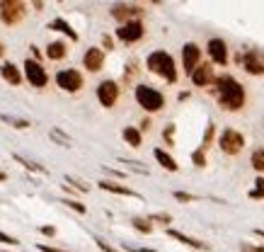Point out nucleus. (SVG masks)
Here are the masks:
<instances>
[{"mask_svg":"<svg viewBox=\"0 0 264 252\" xmlns=\"http://www.w3.org/2000/svg\"><path fill=\"white\" fill-rule=\"evenodd\" d=\"M218 148H220L226 156H238V153H242V148H245V136H242L240 131H235V128H223V131L218 134Z\"/></svg>","mask_w":264,"mask_h":252,"instance_id":"nucleus-5","label":"nucleus"},{"mask_svg":"<svg viewBox=\"0 0 264 252\" xmlns=\"http://www.w3.org/2000/svg\"><path fill=\"white\" fill-rule=\"evenodd\" d=\"M254 236H260V238H264V230H262V228H254Z\"/></svg>","mask_w":264,"mask_h":252,"instance_id":"nucleus-45","label":"nucleus"},{"mask_svg":"<svg viewBox=\"0 0 264 252\" xmlns=\"http://www.w3.org/2000/svg\"><path fill=\"white\" fill-rule=\"evenodd\" d=\"M24 78L30 80V85H34V88H46L48 85L46 68L39 61H34V58H27V61H24Z\"/></svg>","mask_w":264,"mask_h":252,"instance_id":"nucleus-8","label":"nucleus"},{"mask_svg":"<svg viewBox=\"0 0 264 252\" xmlns=\"http://www.w3.org/2000/svg\"><path fill=\"white\" fill-rule=\"evenodd\" d=\"M240 63L250 76H264V54L257 48H248L245 54H240Z\"/></svg>","mask_w":264,"mask_h":252,"instance_id":"nucleus-10","label":"nucleus"},{"mask_svg":"<svg viewBox=\"0 0 264 252\" xmlns=\"http://www.w3.org/2000/svg\"><path fill=\"white\" fill-rule=\"evenodd\" d=\"M61 252H63V250H61Z\"/></svg>","mask_w":264,"mask_h":252,"instance_id":"nucleus-49","label":"nucleus"},{"mask_svg":"<svg viewBox=\"0 0 264 252\" xmlns=\"http://www.w3.org/2000/svg\"><path fill=\"white\" fill-rule=\"evenodd\" d=\"M131 223H134V228H136V230L146 233V236H150V233H153V223H150L148 218H140V216H136V218H131Z\"/></svg>","mask_w":264,"mask_h":252,"instance_id":"nucleus-25","label":"nucleus"},{"mask_svg":"<svg viewBox=\"0 0 264 252\" xmlns=\"http://www.w3.org/2000/svg\"><path fill=\"white\" fill-rule=\"evenodd\" d=\"M214 90H216V100L220 104V110L226 112H240L248 102V92L245 88L233 78V76H220L214 80Z\"/></svg>","mask_w":264,"mask_h":252,"instance_id":"nucleus-1","label":"nucleus"},{"mask_svg":"<svg viewBox=\"0 0 264 252\" xmlns=\"http://www.w3.org/2000/svg\"><path fill=\"white\" fill-rule=\"evenodd\" d=\"M109 174H114V177H124V172H119V170H112V168H104Z\"/></svg>","mask_w":264,"mask_h":252,"instance_id":"nucleus-44","label":"nucleus"},{"mask_svg":"<svg viewBox=\"0 0 264 252\" xmlns=\"http://www.w3.org/2000/svg\"><path fill=\"white\" fill-rule=\"evenodd\" d=\"M102 44H104V48H114V42H112V36H107V34H104V36H102Z\"/></svg>","mask_w":264,"mask_h":252,"instance_id":"nucleus-41","label":"nucleus"},{"mask_svg":"<svg viewBox=\"0 0 264 252\" xmlns=\"http://www.w3.org/2000/svg\"><path fill=\"white\" fill-rule=\"evenodd\" d=\"M240 252H264V245H252V242H242Z\"/></svg>","mask_w":264,"mask_h":252,"instance_id":"nucleus-36","label":"nucleus"},{"mask_svg":"<svg viewBox=\"0 0 264 252\" xmlns=\"http://www.w3.org/2000/svg\"><path fill=\"white\" fill-rule=\"evenodd\" d=\"M250 165H252L257 172H264V148L252 150V156H250Z\"/></svg>","mask_w":264,"mask_h":252,"instance_id":"nucleus-23","label":"nucleus"},{"mask_svg":"<svg viewBox=\"0 0 264 252\" xmlns=\"http://www.w3.org/2000/svg\"><path fill=\"white\" fill-rule=\"evenodd\" d=\"M122 162H124V165H128V168H131L134 172L148 174V168H143V162H136V160H124V158H122Z\"/></svg>","mask_w":264,"mask_h":252,"instance_id":"nucleus-33","label":"nucleus"},{"mask_svg":"<svg viewBox=\"0 0 264 252\" xmlns=\"http://www.w3.org/2000/svg\"><path fill=\"white\" fill-rule=\"evenodd\" d=\"M46 56L51 61H63L68 56V44L66 42H51L46 46Z\"/></svg>","mask_w":264,"mask_h":252,"instance_id":"nucleus-21","label":"nucleus"},{"mask_svg":"<svg viewBox=\"0 0 264 252\" xmlns=\"http://www.w3.org/2000/svg\"><path fill=\"white\" fill-rule=\"evenodd\" d=\"M148 70L150 73H156L158 78H162L165 82H177V66H174V58H172L168 51H153L150 56H148Z\"/></svg>","mask_w":264,"mask_h":252,"instance_id":"nucleus-2","label":"nucleus"},{"mask_svg":"<svg viewBox=\"0 0 264 252\" xmlns=\"http://www.w3.org/2000/svg\"><path fill=\"white\" fill-rule=\"evenodd\" d=\"M0 242H2V245H17V238H12V236H5V233H0Z\"/></svg>","mask_w":264,"mask_h":252,"instance_id":"nucleus-39","label":"nucleus"},{"mask_svg":"<svg viewBox=\"0 0 264 252\" xmlns=\"http://www.w3.org/2000/svg\"><path fill=\"white\" fill-rule=\"evenodd\" d=\"M0 76L5 82H10V85H22V73H20V68H17L15 63L5 61L0 66Z\"/></svg>","mask_w":264,"mask_h":252,"instance_id":"nucleus-17","label":"nucleus"},{"mask_svg":"<svg viewBox=\"0 0 264 252\" xmlns=\"http://www.w3.org/2000/svg\"><path fill=\"white\" fill-rule=\"evenodd\" d=\"M250 199H264V177L262 174L254 180V189L250 192Z\"/></svg>","mask_w":264,"mask_h":252,"instance_id":"nucleus-27","label":"nucleus"},{"mask_svg":"<svg viewBox=\"0 0 264 252\" xmlns=\"http://www.w3.org/2000/svg\"><path fill=\"white\" fill-rule=\"evenodd\" d=\"M56 85L66 90V92H78L82 90V85H85V78H82V73L76 70V68H63L56 73Z\"/></svg>","mask_w":264,"mask_h":252,"instance_id":"nucleus-6","label":"nucleus"},{"mask_svg":"<svg viewBox=\"0 0 264 252\" xmlns=\"http://www.w3.org/2000/svg\"><path fill=\"white\" fill-rule=\"evenodd\" d=\"M39 250L42 252H61V250H56V248H48V245H39Z\"/></svg>","mask_w":264,"mask_h":252,"instance_id":"nucleus-43","label":"nucleus"},{"mask_svg":"<svg viewBox=\"0 0 264 252\" xmlns=\"http://www.w3.org/2000/svg\"><path fill=\"white\" fill-rule=\"evenodd\" d=\"M146 36V24L140 20H134V22H126V24H119L116 30V39L124 42V44H136Z\"/></svg>","mask_w":264,"mask_h":252,"instance_id":"nucleus-7","label":"nucleus"},{"mask_svg":"<svg viewBox=\"0 0 264 252\" xmlns=\"http://www.w3.org/2000/svg\"><path fill=\"white\" fill-rule=\"evenodd\" d=\"M100 189H104V192H112V194H122V196H134V199H140L138 192H134V189L124 187V184H119V182H109V180H102V182H100Z\"/></svg>","mask_w":264,"mask_h":252,"instance_id":"nucleus-18","label":"nucleus"},{"mask_svg":"<svg viewBox=\"0 0 264 252\" xmlns=\"http://www.w3.org/2000/svg\"><path fill=\"white\" fill-rule=\"evenodd\" d=\"M172 136H174V124H168V128L162 131V138H165L168 146H172Z\"/></svg>","mask_w":264,"mask_h":252,"instance_id":"nucleus-37","label":"nucleus"},{"mask_svg":"<svg viewBox=\"0 0 264 252\" xmlns=\"http://www.w3.org/2000/svg\"><path fill=\"white\" fill-rule=\"evenodd\" d=\"M214 136H216V124L211 122V124L206 126V134H204V141H202V146H199V148H204V150H206V148L211 146V141H214Z\"/></svg>","mask_w":264,"mask_h":252,"instance_id":"nucleus-28","label":"nucleus"},{"mask_svg":"<svg viewBox=\"0 0 264 252\" xmlns=\"http://www.w3.org/2000/svg\"><path fill=\"white\" fill-rule=\"evenodd\" d=\"M177 202H182V204H192V202H199V196L196 194H189V192H174L172 194Z\"/></svg>","mask_w":264,"mask_h":252,"instance_id":"nucleus-31","label":"nucleus"},{"mask_svg":"<svg viewBox=\"0 0 264 252\" xmlns=\"http://www.w3.org/2000/svg\"><path fill=\"white\" fill-rule=\"evenodd\" d=\"M199 61H202V48H199V44L186 42L184 46H182V66H184L186 76H192V70L199 66Z\"/></svg>","mask_w":264,"mask_h":252,"instance_id":"nucleus-13","label":"nucleus"},{"mask_svg":"<svg viewBox=\"0 0 264 252\" xmlns=\"http://www.w3.org/2000/svg\"><path fill=\"white\" fill-rule=\"evenodd\" d=\"M63 204L68 206V208H73V211H78V214H85L88 208H85V204H80V202H73V199H66Z\"/></svg>","mask_w":264,"mask_h":252,"instance_id":"nucleus-35","label":"nucleus"},{"mask_svg":"<svg viewBox=\"0 0 264 252\" xmlns=\"http://www.w3.org/2000/svg\"><path fill=\"white\" fill-rule=\"evenodd\" d=\"M48 30H54V32H63V34H66V36H68L70 42H78V32L73 30V27H70V24H68L66 20H61V17L51 20V22H48Z\"/></svg>","mask_w":264,"mask_h":252,"instance_id":"nucleus-20","label":"nucleus"},{"mask_svg":"<svg viewBox=\"0 0 264 252\" xmlns=\"http://www.w3.org/2000/svg\"><path fill=\"white\" fill-rule=\"evenodd\" d=\"M189 78L194 82V88H208V85H214V80H216L214 66H211V63H199V66L192 70Z\"/></svg>","mask_w":264,"mask_h":252,"instance_id":"nucleus-14","label":"nucleus"},{"mask_svg":"<svg viewBox=\"0 0 264 252\" xmlns=\"http://www.w3.org/2000/svg\"><path fill=\"white\" fill-rule=\"evenodd\" d=\"M153 156H156V160L160 162V165H162V168H165V170H168V172H177V170H180L177 160H174V158H172L168 150H162V148H156V150H153Z\"/></svg>","mask_w":264,"mask_h":252,"instance_id":"nucleus-19","label":"nucleus"},{"mask_svg":"<svg viewBox=\"0 0 264 252\" xmlns=\"http://www.w3.org/2000/svg\"><path fill=\"white\" fill-rule=\"evenodd\" d=\"M148 220H150V223H162V226H170L172 216H170V214H153Z\"/></svg>","mask_w":264,"mask_h":252,"instance_id":"nucleus-34","label":"nucleus"},{"mask_svg":"<svg viewBox=\"0 0 264 252\" xmlns=\"http://www.w3.org/2000/svg\"><path fill=\"white\" fill-rule=\"evenodd\" d=\"M206 51H208V56H211V63H216V66H228V44H226V39H220V36L208 39Z\"/></svg>","mask_w":264,"mask_h":252,"instance_id":"nucleus-12","label":"nucleus"},{"mask_svg":"<svg viewBox=\"0 0 264 252\" xmlns=\"http://www.w3.org/2000/svg\"><path fill=\"white\" fill-rule=\"evenodd\" d=\"M24 15H27V5L22 0H2L0 2V20H2V24L15 27V24H20L24 20Z\"/></svg>","mask_w":264,"mask_h":252,"instance_id":"nucleus-4","label":"nucleus"},{"mask_svg":"<svg viewBox=\"0 0 264 252\" xmlns=\"http://www.w3.org/2000/svg\"><path fill=\"white\" fill-rule=\"evenodd\" d=\"M94 242H97V248H100L102 252H119V250H114V248H112L109 242H104V240H100V238H97Z\"/></svg>","mask_w":264,"mask_h":252,"instance_id":"nucleus-38","label":"nucleus"},{"mask_svg":"<svg viewBox=\"0 0 264 252\" xmlns=\"http://www.w3.org/2000/svg\"><path fill=\"white\" fill-rule=\"evenodd\" d=\"M5 180H8V174H5L2 170H0V182H5Z\"/></svg>","mask_w":264,"mask_h":252,"instance_id":"nucleus-47","label":"nucleus"},{"mask_svg":"<svg viewBox=\"0 0 264 252\" xmlns=\"http://www.w3.org/2000/svg\"><path fill=\"white\" fill-rule=\"evenodd\" d=\"M0 252H5V250H0Z\"/></svg>","mask_w":264,"mask_h":252,"instance_id":"nucleus-48","label":"nucleus"},{"mask_svg":"<svg viewBox=\"0 0 264 252\" xmlns=\"http://www.w3.org/2000/svg\"><path fill=\"white\" fill-rule=\"evenodd\" d=\"M97 100H100L102 107L112 110V107L116 104V100H119V82H114V80H102V82L97 85Z\"/></svg>","mask_w":264,"mask_h":252,"instance_id":"nucleus-11","label":"nucleus"},{"mask_svg":"<svg viewBox=\"0 0 264 252\" xmlns=\"http://www.w3.org/2000/svg\"><path fill=\"white\" fill-rule=\"evenodd\" d=\"M39 230H42V233H44V236H56V228H54V226H42V228H39Z\"/></svg>","mask_w":264,"mask_h":252,"instance_id":"nucleus-40","label":"nucleus"},{"mask_svg":"<svg viewBox=\"0 0 264 252\" xmlns=\"http://www.w3.org/2000/svg\"><path fill=\"white\" fill-rule=\"evenodd\" d=\"M82 66L90 70V73H100L102 70V66H104V51L102 48H88L85 51V56H82Z\"/></svg>","mask_w":264,"mask_h":252,"instance_id":"nucleus-15","label":"nucleus"},{"mask_svg":"<svg viewBox=\"0 0 264 252\" xmlns=\"http://www.w3.org/2000/svg\"><path fill=\"white\" fill-rule=\"evenodd\" d=\"M109 12H112V17H114L119 24H126V22L140 20L143 8H140V5H131V2H116V5H112Z\"/></svg>","mask_w":264,"mask_h":252,"instance_id":"nucleus-9","label":"nucleus"},{"mask_svg":"<svg viewBox=\"0 0 264 252\" xmlns=\"http://www.w3.org/2000/svg\"><path fill=\"white\" fill-rule=\"evenodd\" d=\"M32 48V54H34V61H39L42 58V51H39V46H30Z\"/></svg>","mask_w":264,"mask_h":252,"instance_id":"nucleus-42","label":"nucleus"},{"mask_svg":"<svg viewBox=\"0 0 264 252\" xmlns=\"http://www.w3.org/2000/svg\"><path fill=\"white\" fill-rule=\"evenodd\" d=\"M192 162H194L196 168H206V150H204V148H196V150L192 153Z\"/></svg>","mask_w":264,"mask_h":252,"instance_id":"nucleus-30","label":"nucleus"},{"mask_svg":"<svg viewBox=\"0 0 264 252\" xmlns=\"http://www.w3.org/2000/svg\"><path fill=\"white\" fill-rule=\"evenodd\" d=\"M2 56H5V44L0 42V58H2Z\"/></svg>","mask_w":264,"mask_h":252,"instance_id":"nucleus-46","label":"nucleus"},{"mask_svg":"<svg viewBox=\"0 0 264 252\" xmlns=\"http://www.w3.org/2000/svg\"><path fill=\"white\" fill-rule=\"evenodd\" d=\"M15 160L24 168V170H30V172H42V174H46V168H42L39 162H32V160H27V158H22V156H15Z\"/></svg>","mask_w":264,"mask_h":252,"instance_id":"nucleus-24","label":"nucleus"},{"mask_svg":"<svg viewBox=\"0 0 264 252\" xmlns=\"http://www.w3.org/2000/svg\"><path fill=\"white\" fill-rule=\"evenodd\" d=\"M66 184H70V187L78 189V192H90V184L80 182V180H76V177H66Z\"/></svg>","mask_w":264,"mask_h":252,"instance_id":"nucleus-32","label":"nucleus"},{"mask_svg":"<svg viewBox=\"0 0 264 252\" xmlns=\"http://www.w3.org/2000/svg\"><path fill=\"white\" fill-rule=\"evenodd\" d=\"M136 102H138L140 107L146 112H150V114H156L165 107V94L156 90V88H150V85H136Z\"/></svg>","mask_w":264,"mask_h":252,"instance_id":"nucleus-3","label":"nucleus"},{"mask_svg":"<svg viewBox=\"0 0 264 252\" xmlns=\"http://www.w3.org/2000/svg\"><path fill=\"white\" fill-rule=\"evenodd\" d=\"M48 136H51L56 143H61V146H66V148H70V138H68L63 131H58V128H51V134H48Z\"/></svg>","mask_w":264,"mask_h":252,"instance_id":"nucleus-29","label":"nucleus"},{"mask_svg":"<svg viewBox=\"0 0 264 252\" xmlns=\"http://www.w3.org/2000/svg\"><path fill=\"white\" fill-rule=\"evenodd\" d=\"M0 119H2L5 124L15 126V128H30V126H32L27 119H20V116H10V114H0Z\"/></svg>","mask_w":264,"mask_h":252,"instance_id":"nucleus-26","label":"nucleus"},{"mask_svg":"<svg viewBox=\"0 0 264 252\" xmlns=\"http://www.w3.org/2000/svg\"><path fill=\"white\" fill-rule=\"evenodd\" d=\"M168 236H170L172 240H177V242L186 245V248H192V250H199V252H208V250H211V245H208V242H202V240H196V238L184 236V233H180V230H174V228H168Z\"/></svg>","mask_w":264,"mask_h":252,"instance_id":"nucleus-16","label":"nucleus"},{"mask_svg":"<svg viewBox=\"0 0 264 252\" xmlns=\"http://www.w3.org/2000/svg\"><path fill=\"white\" fill-rule=\"evenodd\" d=\"M122 136H124V141L131 148H140V143H143V136H140V131L136 126H126L124 131H122Z\"/></svg>","mask_w":264,"mask_h":252,"instance_id":"nucleus-22","label":"nucleus"}]
</instances>
